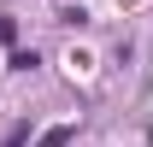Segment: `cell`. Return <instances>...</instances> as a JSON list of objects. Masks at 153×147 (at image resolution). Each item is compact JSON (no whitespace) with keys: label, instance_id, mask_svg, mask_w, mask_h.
Segmentation results:
<instances>
[{"label":"cell","instance_id":"cell-2","mask_svg":"<svg viewBox=\"0 0 153 147\" xmlns=\"http://www.w3.org/2000/svg\"><path fill=\"white\" fill-rule=\"evenodd\" d=\"M24 141H30V135H24V129H12V141H6V147H24Z\"/></svg>","mask_w":153,"mask_h":147},{"label":"cell","instance_id":"cell-1","mask_svg":"<svg viewBox=\"0 0 153 147\" xmlns=\"http://www.w3.org/2000/svg\"><path fill=\"white\" fill-rule=\"evenodd\" d=\"M71 141V124H59V129H47V135H41V147H65Z\"/></svg>","mask_w":153,"mask_h":147}]
</instances>
